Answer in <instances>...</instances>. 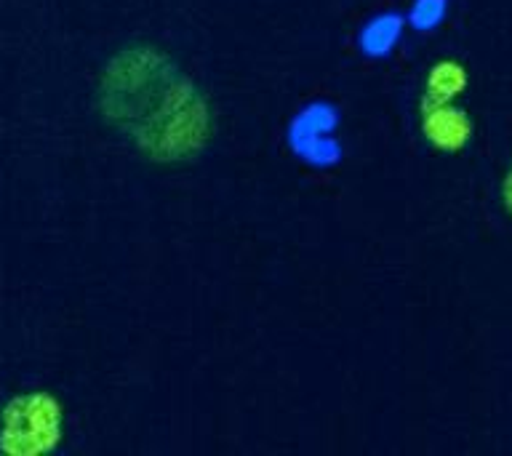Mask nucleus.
Segmentation results:
<instances>
[{
    "instance_id": "0eeeda50",
    "label": "nucleus",
    "mask_w": 512,
    "mask_h": 456,
    "mask_svg": "<svg viewBox=\"0 0 512 456\" xmlns=\"http://www.w3.org/2000/svg\"><path fill=\"white\" fill-rule=\"evenodd\" d=\"M502 198H504V208H507V211L512 214V166H510V171H507V176H504Z\"/></svg>"
},
{
    "instance_id": "f257e3e1",
    "label": "nucleus",
    "mask_w": 512,
    "mask_h": 456,
    "mask_svg": "<svg viewBox=\"0 0 512 456\" xmlns=\"http://www.w3.org/2000/svg\"><path fill=\"white\" fill-rule=\"evenodd\" d=\"M99 107L139 152L158 163L195 158L211 136V107L187 72L158 46L120 48L102 72Z\"/></svg>"
},
{
    "instance_id": "20e7f679",
    "label": "nucleus",
    "mask_w": 512,
    "mask_h": 456,
    "mask_svg": "<svg viewBox=\"0 0 512 456\" xmlns=\"http://www.w3.org/2000/svg\"><path fill=\"white\" fill-rule=\"evenodd\" d=\"M467 86V72L459 62H440L430 70L422 104L454 102V96Z\"/></svg>"
},
{
    "instance_id": "39448f33",
    "label": "nucleus",
    "mask_w": 512,
    "mask_h": 456,
    "mask_svg": "<svg viewBox=\"0 0 512 456\" xmlns=\"http://www.w3.org/2000/svg\"><path fill=\"white\" fill-rule=\"evenodd\" d=\"M400 35V19L398 16H379L376 22H371L363 32V46L371 51V54H387L392 48V43L398 40Z\"/></svg>"
},
{
    "instance_id": "423d86ee",
    "label": "nucleus",
    "mask_w": 512,
    "mask_h": 456,
    "mask_svg": "<svg viewBox=\"0 0 512 456\" xmlns=\"http://www.w3.org/2000/svg\"><path fill=\"white\" fill-rule=\"evenodd\" d=\"M446 16V0H416L414 11H411V22L419 30H432L440 19Z\"/></svg>"
},
{
    "instance_id": "f03ea898",
    "label": "nucleus",
    "mask_w": 512,
    "mask_h": 456,
    "mask_svg": "<svg viewBox=\"0 0 512 456\" xmlns=\"http://www.w3.org/2000/svg\"><path fill=\"white\" fill-rule=\"evenodd\" d=\"M64 408L51 392L16 395L0 411V451L11 456H40L59 446Z\"/></svg>"
},
{
    "instance_id": "7ed1b4c3",
    "label": "nucleus",
    "mask_w": 512,
    "mask_h": 456,
    "mask_svg": "<svg viewBox=\"0 0 512 456\" xmlns=\"http://www.w3.org/2000/svg\"><path fill=\"white\" fill-rule=\"evenodd\" d=\"M422 131L427 142L435 144L438 150L456 152L470 142L472 120L451 102L422 104Z\"/></svg>"
}]
</instances>
